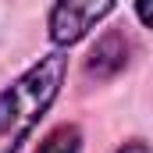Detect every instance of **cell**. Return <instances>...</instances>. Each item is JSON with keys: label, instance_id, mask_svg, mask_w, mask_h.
<instances>
[{"label": "cell", "instance_id": "3", "mask_svg": "<svg viewBox=\"0 0 153 153\" xmlns=\"http://www.w3.org/2000/svg\"><path fill=\"white\" fill-rule=\"evenodd\" d=\"M128 53H132V43L125 36V29H107L103 36L96 39V46L89 50L85 71L93 78H111L128 64Z\"/></svg>", "mask_w": 153, "mask_h": 153}, {"label": "cell", "instance_id": "2", "mask_svg": "<svg viewBox=\"0 0 153 153\" xmlns=\"http://www.w3.org/2000/svg\"><path fill=\"white\" fill-rule=\"evenodd\" d=\"M111 7H114V0H57L50 11V22H46L50 39L57 46L78 43L96 22H103L111 14Z\"/></svg>", "mask_w": 153, "mask_h": 153}, {"label": "cell", "instance_id": "6", "mask_svg": "<svg viewBox=\"0 0 153 153\" xmlns=\"http://www.w3.org/2000/svg\"><path fill=\"white\" fill-rule=\"evenodd\" d=\"M146 4H150V0H139V22H143V25H150V7H146Z\"/></svg>", "mask_w": 153, "mask_h": 153}, {"label": "cell", "instance_id": "1", "mask_svg": "<svg viewBox=\"0 0 153 153\" xmlns=\"http://www.w3.org/2000/svg\"><path fill=\"white\" fill-rule=\"evenodd\" d=\"M64 75H68V57L46 53L0 93V153H14L25 143V135L57 100Z\"/></svg>", "mask_w": 153, "mask_h": 153}, {"label": "cell", "instance_id": "5", "mask_svg": "<svg viewBox=\"0 0 153 153\" xmlns=\"http://www.w3.org/2000/svg\"><path fill=\"white\" fill-rule=\"evenodd\" d=\"M117 153H150V146H146L143 139H132V143H125Z\"/></svg>", "mask_w": 153, "mask_h": 153}, {"label": "cell", "instance_id": "4", "mask_svg": "<svg viewBox=\"0 0 153 153\" xmlns=\"http://www.w3.org/2000/svg\"><path fill=\"white\" fill-rule=\"evenodd\" d=\"M78 150H82V132H78V125H57V128L36 146V153H78Z\"/></svg>", "mask_w": 153, "mask_h": 153}]
</instances>
